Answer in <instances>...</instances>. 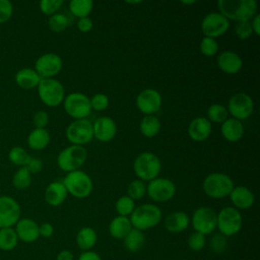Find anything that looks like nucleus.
Segmentation results:
<instances>
[{"mask_svg": "<svg viewBox=\"0 0 260 260\" xmlns=\"http://www.w3.org/2000/svg\"><path fill=\"white\" fill-rule=\"evenodd\" d=\"M219 13L228 20L250 21L257 14L255 0H218Z\"/></svg>", "mask_w": 260, "mask_h": 260, "instance_id": "obj_1", "label": "nucleus"}, {"mask_svg": "<svg viewBox=\"0 0 260 260\" xmlns=\"http://www.w3.org/2000/svg\"><path fill=\"white\" fill-rule=\"evenodd\" d=\"M162 217L160 208L151 203L141 204L134 208L130 215V221L133 229L145 231L156 226Z\"/></svg>", "mask_w": 260, "mask_h": 260, "instance_id": "obj_2", "label": "nucleus"}, {"mask_svg": "<svg viewBox=\"0 0 260 260\" xmlns=\"http://www.w3.org/2000/svg\"><path fill=\"white\" fill-rule=\"evenodd\" d=\"M133 171L139 180L150 182L158 177L161 171V161L155 153L144 151L138 154L134 159Z\"/></svg>", "mask_w": 260, "mask_h": 260, "instance_id": "obj_3", "label": "nucleus"}, {"mask_svg": "<svg viewBox=\"0 0 260 260\" xmlns=\"http://www.w3.org/2000/svg\"><path fill=\"white\" fill-rule=\"evenodd\" d=\"M233 188L234 182L232 178L223 173H211L204 178L202 183L203 192L213 199L228 197Z\"/></svg>", "mask_w": 260, "mask_h": 260, "instance_id": "obj_4", "label": "nucleus"}, {"mask_svg": "<svg viewBox=\"0 0 260 260\" xmlns=\"http://www.w3.org/2000/svg\"><path fill=\"white\" fill-rule=\"evenodd\" d=\"M63 185L68 194L78 199L88 197L92 191V180L85 172L77 170L67 173L63 180Z\"/></svg>", "mask_w": 260, "mask_h": 260, "instance_id": "obj_5", "label": "nucleus"}, {"mask_svg": "<svg viewBox=\"0 0 260 260\" xmlns=\"http://www.w3.org/2000/svg\"><path fill=\"white\" fill-rule=\"evenodd\" d=\"M40 100L48 107L54 108L61 105L65 98L63 84L55 78H43L38 85Z\"/></svg>", "mask_w": 260, "mask_h": 260, "instance_id": "obj_6", "label": "nucleus"}, {"mask_svg": "<svg viewBox=\"0 0 260 260\" xmlns=\"http://www.w3.org/2000/svg\"><path fill=\"white\" fill-rule=\"evenodd\" d=\"M86 158L87 151L83 146L70 145L59 152L57 156V165L62 171L70 173L79 170Z\"/></svg>", "mask_w": 260, "mask_h": 260, "instance_id": "obj_7", "label": "nucleus"}, {"mask_svg": "<svg viewBox=\"0 0 260 260\" xmlns=\"http://www.w3.org/2000/svg\"><path fill=\"white\" fill-rule=\"evenodd\" d=\"M243 224V217L241 212L233 206H225L217 213L216 228L219 234L224 237H232L238 234Z\"/></svg>", "mask_w": 260, "mask_h": 260, "instance_id": "obj_8", "label": "nucleus"}, {"mask_svg": "<svg viewBox=\"0 0 260 260\" xmlns=\"http://www.w3.org/2000/svg\"><path fill=\"white\" fill-rule=\"evenodd\" d=\"M63 107L66 114L74 120L87 119L92 111L89 98L81 92H71L65 95Z\"/></svg>", "mask_w": 260, "mask_h": 260, "instance_id": "obj_9", "label": "nucleus"}, {"mask_svg": "<svg viewBox=\"0 0 260 260\" xmlns=\"http://www.w3.org/2000/svg\"><path fill=\"white\" fill-rule=\"evenodd\" d=\"M65 135L71 145L83 146L93 139L92 123L88 119L74 120L66 128Z\"/></svg>", "mask_w": 260, "mask_h": 260, "instance_id": "obj_10", "label": "nucleus"}, {"mask_svg": "<svg viewBox=\"0 0 260 260\" xmlns=\"http://www.w3.org/2000/svg\"><path fill=\"white\" fill-rule=\"evenodd\" d=\"M217 213L214 209L207 206L197 208L191 218V223L195 232L204 236L210 235L216 229Z\"/></svg>", "mask_w": 260, "mask_h": 260, "instance_id": "obj_11", "label": "nucleus"}, {"mask_svg": "<svg viewBox=\"0 0 260 260\" xmlns=\"http://www.w3.org/2000/svg\"><path fill=\"white\" fill-rule=\"evenodd\" d=\"M226 109L232 118L239 121L246 120L254 112V101L248 93L238 92L229 100Z\"/></svg>", "mask_w": 260, "mask_h": 260, "instance_id": "obj_12", "label": "nucleus"}, {"mask_svg": "<svg viewBox=\"0 0 260 260\" xmlns=\"http://www.w3.org/2000/svg\"><path fill=\"white\" fill-rule=\"evenodd\" d=\"M146 193L155 202H167L175 196L176 186L170 179L157 177L148 182Z\"/></svg>", "mask_w": 260, "mask_h": 260, "instance_id": "obj_13", "label": "nucleus"}, {"mask_svg": "<svg viewBox=\"0 0 260 260\" xmlns=\"http://www.w3.org/2000/svg\"><path fill=\"white\" fill-rule=\"evenodd\" d=\"M230 27L228 20L219 12H210L204 16L201 22V30L205 37L216 39L224 35Z\"/></svg>", "mask_w": 260, "mask_h": 260, "instance_id": "obj_14", "label": "nucleus"}, {"mask_svg": "<svg viewBox=\"0 0 260 260\" xmlns=\"http://www.w3.org/2000/svg\"><path fill=\"white\" fill-rule=\"evenodd\" d=\"M18 202L10 196H0V229L12 228L20 219Z\"/></svg>", "mask_w": 260, "mask_h": 260, "instance_id": "obj_15", "label": "nucleus"}, {"mask_svg": "<svg viewBox=\"0 0 260 260\" xmlns=\"http://www.w3.org/2000/svg\"><path fill=\"white\" fill-rule=\"evenodd\" d=\"M63 61L55 53H46L40 56L35 64V70L43 78H54L62 70Z\"/></svg>", "mask_w": 260, "mask_h": 260, "instance_id": "obj_16", "label": "nucleus"}, {"mask_svg": "<svg viewBox=\"0 0 260 260\" xmlns=\"http://www.w3.org/2000/svg\"><path fill=\"white\" fill-rule=\"evenodd\" d=\"M135 104L137 109L145 116L154 115L161 108L162 98L156 89L145 88L138 93Z\"/></svg>", "mask_w": 260, "mask_h": 260, "instance_id": "obj_17", "label": "nucleus"}, {"mask_svg": "<svg viewBox=\"0 0 260 260\" xmlns=\"http://www.w3.org/2000/svg\"><path fill=\"white\" fill-rule=\"evenodd\" d=\"M93 138L101 142H109L114 139L117 133V125L111 117L103 116L92 123Z\"/></svg>", "mask_w": 260, "mask_h": 260, "instance_id": "obj_18", "label": "nucleus"}, {"mask_svg": "<svg viewBox=\"0 0 260 260\" xmlns=\"http://www.w3.org/2000/svg\"><path fill=\"white\" fill-rule=\"evenodd\" d=\"M188 135L193 141L201 142L209 138L212 131L211 123L205 117L194 118L188 126Z\"/></svg>", "mask_w": 260, "mask_h": 260, "instance_id": "obj_19", "label": "nucleus"}, {"mask_svg": "<svg viewBox=\"0 0 260 260\" xmlns=\"http://www.w3.org/2000/svg\"><path fill=\"white\" fill-rule=\"evenodd\" d=\"M218 68L226 74H237L243 67V59L233 51H223L217 56Z\"/></svg>", "mask_w": 260, "mask_h": 260, "instance_id": "obj_20", "label": "nucleus"}, {"mask_svg": "<svg viewBox=\"0 0 260 260\" xmlns=\"http://www.w3.org/2000/svg\"><path fill=\"white\" fill-rule=\"evenodd\" d=\"M15 232L20 240L23 243H34L39 237V224L30 218H20L15 224Z\"/></svg>", "mask_w": 260, "mask_h": 260, "instance_id": "obj_21", "label": "nucleus"}, {"mask_svg": "<svg viewBox=\"0 0 260 260\" xmlns=\"http://www.w3.org/2000/svg\"><path fill=\"white\" fill-rule=\"evenodd\" d=\"M230 199L233 203V207L236 209H248L252 207L255 201L253 192L246 186H234L230 193Z\"/></svg>", "mask_w": 260, "mask_h": 260, "instance_id": "obj_22", "label": "nucleus"}, {"mask_svg": "<svg viewBox=\"0 0 260 260\" xmlns=\"http://www.w3.org/2000/svg\"><path fill=\"white\" fill-rule=\"evenodd\" d=\"M222 137L229 142H237L244 135V125L242 121L234 118H228L220 127Z\"/></svg>", "mask_w": 260, "mask_h": 260, "instance_id": "obj_23", "label": "nucleus"}, {"mask_svg": "<svg viewBox=\"0 0 260 260\" xmlns=\"http://www.w3.org/2000/svg\"><path fill=\"white\" fill-rule=\"evenodd\" d=\"M68 192L62 182H52L45 190V200L51 206L61 205L67 198Z\"/></svg>", "mask_w": 260, "mask_h": 260, "instance_id": "obj_24", "label": "nucleus"}, {"mask_svg": "<svg viewBox=\"0 0 260 260\" xmlns=\"http://www.w3.org/2000/svg\"><path fill=\"white\" fill-rule=\"evenodd\" d=\"M190 223V218L184 211H174L167 215L165 228L168 232L177 234L184 232Z\"/></svg>", "mask_w": 260, "mask_h": 260, "instance_id": "obj_25", "label": "nucleus"}, {"mask_svg": "<svg viewBox=\"0 0 260 260\" xmlns=\"http://www.w3.org/2000/svg\"><path fill=\"white\" fill-rule=\"evenodd\" d=\"M41 79L42 78L37 73V71L31 68H22L15 74V81L17 85L20 88L26 90L38 87Z\"/></svg>", "mask_w": 260, "mask_h": 260, "instance_id": "obj_26", "label": "nucleus"}, {"mask_svg": "<svg viewBox=\"0 0 260 260\" xmlns=\"http://www.w3.org/2000/svg\"><path fill=\"white\" fill-rule=\"evenodd\" d=\"M132 229L133 228H132L131 221H130L129 217H127V216L118 215V216L114 217L109 224L110 235L113 238L118 239V240L124 239Z\"/></svg>", "mask_w": 260, "mask_h": 260, "instance_id": "obj_27", "label": "nucleus"}, {"mask_svg": "<svg viewBox=\"0 0 260 260\" xmlns=\"http://www.w3.org/2000/svg\"><path fill=\"white\" fill-rule=\"evenodd\" d=\"M161 128L160 120L155 115L144 116L139 123V130L141 134L146 138H152L156 136Z\"/></svg>", "mask_w": 260, "mask_h": 260, "instance_id": "obj_28", "label": "nucleus"}, {"mask_svg": "<svg viewBox=\"0 0 260 260\" xmlns=\"http://www.w3.org/2000/svg\"><path fill=\"white\" fill-rule=\"evenodd\" d=\"M98 241L96 232L90 226L80 229L76 235V244L80 250L89 251L94 247Z\"/></svg>", "mask_w": 260, "mask_h": 260, "instance_id": "obj_29", "label": "nucleus"}, {"mask_svg": "<svg viewBox=\"0 0 260 260\" xmlns=\"http://www.w3.org/2000/svg\"><path fill=\"white\" fill-rule=\"evenodd\" d=\"M50 134L46 129L35 128L27 137V144L34 150H42L50 143Z\"/></svg>", "mask_w": 260, "mask_h": 260, "instance_id": "obj_30", "label": "nucleus"}, {"mask_svg": "<svg viewBox=\"0 0 260 260\" xmlns=\"http://www.w3.org/2000/svg\"><path fill=\"white\" fill-rule=\"evenodd\" d=\"M123 240H124L125 248L129 252L134 253L139 251L143 247L145 243V236L142 231L132 229Z\"/></svg>", "mask_w": 260, "mask_h": 260, "instance_id": "obj_31", "label": "nucleus"}, {"mask_svg": "<svg viewBox=\"0 0 260 260\" xmlns=\"http://www.w3.org/2000/svg\"><path fill=\"white\" fill-rule=\"evenodd\" d=\"M18 237L16 232L12 228L0 229V250L12 251L18 244Z\"/></svg>", "mask_w": 260, "mask_h": 260, "instance_id": "obj_32", "label": "nucleus"}, {"mask_svg": "<svg viewBox=\"0 0 260 260\" xmlns=\"http://www.w3.org/2000/svg\"><path fill=\"white\" fill-rule=\"evenodd\" d=\"M93 9V2L91 0H71L69 2V10L75 17H88Z\"/></svg>", "mask_w": 260, "mask_h": 260, "instance_id": "obj_33", "label": "nucleus"}, {"mask_svg": "<svg viewBox=\"0 0 260 260\" xmlns=\"http://www.w3.org/2000/svg\"><path fill=\"white\" fill-rule=\"evenodd\" d=\"M207 120L211 123H223L229 116L228 109L221 104H211L207 108Z\"/></svg>", "mask_w": 260, "mask_h": 260, "instance_id": "obj_34", "label": "nucleus"}, {"mask_svg": "<svg viewBox=\"0 0 260 260\" xmlns=\"http://www.w3.org/2000/svg\"><path fill=\"white\" fill-rule=\"evenodd\" d=\"M12 184L17 190H25L31 184V174L25 167H20L12 178Z\"/></svg>", "mask_w": 260, "mask_h": 260, "instance_id": "obj_35", "label": "nucleus"}, {"mask_svg": "<svg viewBox=\"0 0 260 260\" xmlns=\"http://www.w3.org/2000/svg\"><path fill=\"white\" fill-rule=\"evenodd\" d=\"M8 158H9L10 162H12L15 166L25 167L28 159L30 158V156L24 148H22L20 146H14L9 150Z\"/></svg>", "mask_w": 260, "mask_h": 260, "instance_id": "obj_36", "label": "nucleus"}, {"mask_svg": "<svg viewBox=\"0 0 260 260\" xmlns=\"http://www.w3.org/2000/svg\"><path fill=\"white\" fill-rule=\"evenodd\" d=\"M48 25L53 32H62L69 25V19L65 14L57 12L49 17Z\"/></svg>", "mask_w": 260, "mask_h": 260, "instance_id": "obj_37", "label": "nucleus"}, {"mask_svg": "<svg viewBox=\"0 0 260 260\" xmlns=\"http://www.w3.org/2000/svg\"><path fill=\"white\" fill-rule=\"evenodd\" d=\"M115 208L118 215L121 216H129L133 212L135 208V201L131 199L129 196H121L115 203Z\"/></svg>", "mask_w": 260, "mask_h": 260, "instance_id": "obj_38", "label": "nucleus"}, {"mask_svg": "<svg viewBox=\"0 0 260 260\" xmlns=\"http://www.w3.org/2000/svg\"><path fill=\"white\" fill-rule=\"evenodd\" d=\"M146 194V185L143 181L136 179L129 183L127 187V196H129L131 199L139 200L144 197Z\"/></svg>", "mask_w": 260, "mask_h": 260, "instance_id": "obj_39", "label": "nucleus"}, {"mask_svg": "<svg viewBox=\"0 0 260 260\" xmlns=\"http://www.w3.org/2000/svg\"><path fill=\"white\" fill-rule=\"evenodd\" d=\"M219 46L215 39L204 37L199 45V50L201 54H203L206 57H212L215 56L218 52Z\"/></svg>", "mask_w": 260, "mask_h": 260, "instance_id": "obj_40", "label": "nucleus"}, {"mask_svg": "<svg viewBox=\"0 0 260 260\" xmlns=\"http://www.w3.org/2000/svg\"><path fill=\"white\" fill-rule=\"evenodd\" d=\"M226 237L221 234L213 235L209 240V248L215 254H221L226 249Z\"/></svg>", "mask_w": 260, "mask_h": 260, "instance_id": "obj_41", "label": "nucleus"}, {"mask_svg": "<svg viewBox=\"0 0 260 260\" xmlns=\"http://www.w3.org/2000/svg\"><path fill=\"white\" fill-rule=\"evenodd\" d=\"M187 244L192 251H195V252L201 251L205 247V244H206L205 236L198 232H193L188 237Z\"/></svg>", "mask_w": 260, "mask_h": 260, "instance_id": "obj_42", "label": "nucleus"}, {"mask_svg": "<svg viewBox=\"0 0 260 260\" xmlns=\"http://www.w3.org/2000/svg\"><path fill=\"white\" fill-rule=\"evenodd\" d=\"M63 5L62 0H42L40 2V9L46 15H53Z\"/></svg>", "mask_w": 260, "mask_h": 260, "instance_id": "obj_43", "label": "nucleus"}, {"mask_svg": "<svg viewBox=\"0 0 260 260\" xmlns=\"http://www.w3.org/2000/svg\"><path fill=\"white\" fill-rule=\"evenodd\" d=\"M89 102H90L91 110H94L98 112L105 111L109 106V98L105 93H101V92L93 94L89 99Z\"/></svg>", "mask_w": 260, "mask_h": 260, "instance_id": "obj_44", "label": "nucleus"}, {"mask_svg": "<svg viewBox=\"0 0 260 260\" xmlns=\"http://www.w3.org/2000/svg\"><path fill=\"white\" fill-rule=\"evenodd\" d=\"M235 34L242 41H245V40L249 39L253 34L250 21H239V22H237V24L235 26Z\"/></svg>", "mask_w": 260, "mask_h": 260, "instance_id": "obj_45", "label": "nucleus"}, {"mask_svg": "<svg viewBox=\"0 0 260 260\" xmlns=\"http://www.w3.org/2000/svg\"><path fill=\"white\" fill-rule=\"evenodd\" d=\"M13 13V6L8 0H0V23L8 21Z\"/></svg>", "mask_w": 260, "mask_h": 260, "instance_id": "obj_46", "label": "nucleus"}, {"mask_svg": "<svg viewBox=\"0 0 260 260\" xmlns=\"http://www.w3.org/2000/svg\"><path fill=\"white\" fill-rule=\"evenodd\" d=\"M32 123L36 128L46 129V126L49 124V116L45 111H38L32 117Z\"/></svg>", "mask_w": 260, "mask_h": 260, "instance_id": "obj_47", "label": "nucleus"}, {"mask_svg": "<svg viewBox=\"0 0 260 260\" xmlns=\"http://www.w3.org/2000/svg\"><path fill=\"white\" fill-rule=\"evenodd\" d=\"M25 168L28 170L30 174H38L43 170V162L40 158L31 157L28 159Z\"/></svg>", "mask_w": 260, "mask_h": 260, "instance_id": "obj_48", "label": "nucleus"}, {"mask_svg": "<svg viewBox=\"0 0 260 260\" xmlns=\"http://www.w3.org/2000/svg\"><path fill=\"white\" fill-rule=\"evenodd\" d=\"M92 20L89 17H84V18H79L76 22L77 29L81 32H88L92 28Z\"/></svg>", "mask_w": 260, "mask_h": 260, "instance_id": "obj_49", "label": "nucleus"}, {"mask_svg": "<svg viewBox=\"0 0 260 260\" xmlns=\"http://www.w3.org/2000/svg\"><path fill=\"white\" fill-rule=\"evenodd\" d=\"M54 233V228L49 222H44L41 225H39V234L40 237L43 238H50Z\"/></svg>", "mask_w": 260, "mask_h": 260, "instance_id": "obj_50", "label": "nucleus"}, {"mask_svg": "<svg viewBox=\"0 0 260 260\" xmlns=\"http://www.w3.org/2000/svg\"><path fill=\"white\" fill-rule=\"evenodd\" d=\"M78 260H102L100 255L94 251H84L78 257Z\"/></svg>", "mask_w": 260, "mask_h": 260, "instance_id": "obj_51", "label": "nucleus"}, {"mask_svg": "<svg viewBox=\"0 0 260 260\" xmlns=\"http://www.w3.org/2000/svg\"><path fill=\"white\" fill-rule=\"evenodd\" d=\"M252 30L256 36L260 35V14H256L251 20H250Z\"/></svg>", "mask_w": 260, "mask_h": 260, "instance_id": "obj_52", "label": "nucleus"}, {"mask_svg": "<svg viewBox=\"0 0 260 260\" xmlns=\"http://www.w3.org/2000/svg\"><path fill=\"white\" fill-rule=\"evenodd\" d=\"M57 260H73V253L69 250H62L58 253Z\"/></svg>", "mask_w": 260, "mask_h": 260, "instance_id": "obj_53", "label": "nucleus"}, {"mask_svg": "<svg viewBox=\"0 0 260 260\" xmlns=\"http://www.w3.org/2000/svg\"><path fill=\"white\" fill-rule=\"evenodd\" d=\"M182 3L185 5H191V4H195L196 2L195 1H182Z\"/></svg>", "mask_w": 260, "mask_h": 260, "instance_id": "obj_54", "label": "nucleus"}, {"mask_svg": "<svg viewBox=\"0 0 260 260\" xmlns=\"http://www.w3.org/2000/svg\"><path fill=\"white\" fill-rule=\"evenodd\" d=\"M126 3H128V4H139V3H141V1H126Z\"/></svg>", "mask_w": 260, "mask_h": 260, "instance_id": "obj_55", "label": "nucleus"}]
</instances>
